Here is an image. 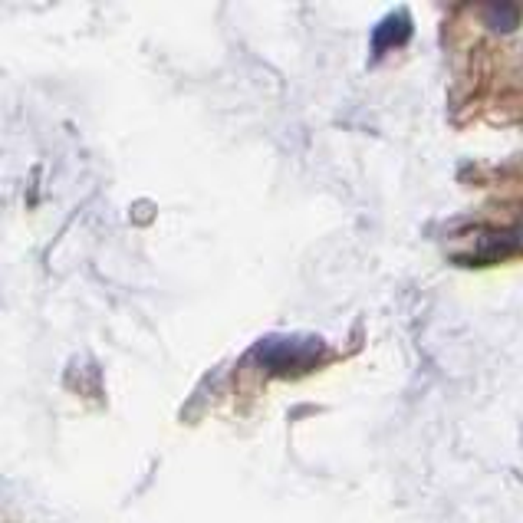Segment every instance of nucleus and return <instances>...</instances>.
<instances>
[{"instance_id": "obj_1", "label": "nucleus", "mask_w": 523, "mask_h": 523, "mask_svg": "<svg viewBox=\"0 0 523 523\" xmlns=\"http://www.w3.org/2000/svg\"><path fill=\"white\" fill-rule=\"evenodd\" d=\"M320 356H323V343L316 336H267L264 343L254 349V359L260 366L277 375L310 369Z\"/></svg>"}, {"instance_id": "obj_2", "label": "nucleus", "mask_w": 523, "mask_h": 523, "mask_svg": "<svg viewBox=\"0 0 523 523\" xmlns=\"http://www.w3.org/2000/svg\"><path fill=\"white\" fill-rule=\"evenodd\" d=\"M408 37H412V17H408L405 10H399V14H389L379 27H375L372 50L375 53L395 50V47H402V43H408Z\"/></svg>"}, {"instance_id": "obj_3", "label": "nucleus", "mask_w": 523, "mask_h": 523, "mask_svg": "<svg viewBox=\"0 0 523 523\" xmlns=\"http://www.w3.org/2000/svg\"><path fill=\"white\" fill-rule=\"evenodd\" d=\"M484 24L497 30V33H510V30H517L520 24V7L517 4H487L484 10Z\"/></svg>"}]
</instances>
